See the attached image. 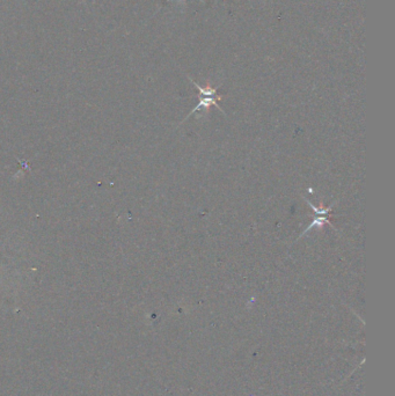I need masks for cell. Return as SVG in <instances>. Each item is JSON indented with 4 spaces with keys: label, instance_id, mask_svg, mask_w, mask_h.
Here are the masks:
<instances>
[{
    "label": "cell",
    "instance_id": "cell-2",
    "mask_svg": "<svg viewBox=\"0 0 395 396\" xmlns=\"http://www.w3.org/2000/svg\"><path fill=\"white\" fill-rule=\"evenodd\" d=\"M325 224L330 225V227H333V229L336 231L335 226L333 225V222H331L330 219L328 218V215H316L315 219L311 222L310 226H308L307 229H306L305 231H304L300 235H299V238H298V239H302L303 236H305L311 230H314V229H322V227H324Z\"/></svg>",
    "mask_w": 395,
    "mask_h": 396
},
{
    "label": "cell",
    "instance_id": "cell-1",
    "mask_svg": "<svg viewBox=\"0 0 395 396\" xmlns=\"http://www.w3.org/2000/svg\"><path fill=\"white\" fill-rule=\"evenodd\" d=\"M192 83L195 85V87H196L198 89V98H199V102L196 107H195L192 111L189 112V115H187V117L184 118V120L182 121V123L187 120V118H189V116H192L193 114H195L196 111H199V110H208L209 108H210L211 106H215L217 109H219V110L225 114L224 110L220 108L219 103H218V101H220V100L222 99V97H218L217 95V92H218V87H212V86L210 84H208L205 87H203V86L198 85L197 83H195L194 80H192V78H188ZM181 123V124H182Z\"/></svg>",
    "mask_w": 395,
    "mask_h": 396
},
{
    "label": "cell",
    "instance_id": "cell-3",
    "mask_svg": "<svg viewBox=\"0 0 395 396\" xmlns=\"http://www.w3.org/2000/svg\"><path fill=\"white\" fill-rule=\"evenodd\" d=\"M168 2H171V0H168ZM199 2H202V3H204V2H203V0H199Z\"/></svg>",
    "mask_w": 395,
    "mask_h": 396
}]
</instances>
